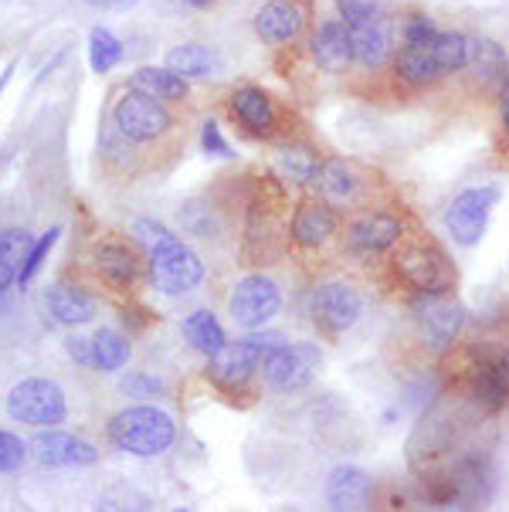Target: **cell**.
Returning a JSON list of instances; mask_svg holds the SVG:
<instances>
[{"mask_svg": "<svg viewBox=\"0 0 509 512\" xmlns=\"http://www.w3.org/2000/svg\"><path fill=\"white\" fill-rule=\"evenodd\" d=\"M394 72H398L401 82L411 85V89L435 85L438 78L445 75L435 62V51H431V45H404L398 51V58H394Z\"/></svg>", "mask_w": 509, "mask_h": 512, "instance_id": "obj_25", "label": "cell"}, {"mask_svg": "<svg viewBox=\"0 0 509 512\" xmlns=\"http://www.w3.org/2000/svg\"><path fill=\"white\" fill-rule=\"evenodd\" d=\"M65 350H68V357H75L82 367H92V340H85V336H68Z\"/></svg>", "mask_w": 509, "mask_h": 512, "instance_id": "obj_41", "label": "cell"}, {"mask_svg": "<svg viewBox=\"0 0 509 512\" xmlns=\"http://www.w3.org/2000/svg\"><path fill=\"white\" fill-rule=\"evenodd\" d=\"M336 4H340V17L347 24H357V21H364V17L377 14V7L370 4V0H336Z\"/></svg>", "mask_w": 509, "mask_h": 512, "instance_id": "obj_40", "label": "cell"}, {"mask_svg": "<svg viewBox=\"0 0 509 512\" xmlns=\"http://www.w3.org/2000/svg\"><path fill=\"white\" fill-rule=\"evenodd\" d=\"M133 357V343L116 329H96L92 336V367L102 373H119Z\"/></svg>", "mask_w": 509, "mask_h": 512, "instance_id": "obj_30", "label": "cell"}, {"mask_svg": "<svg viewBox=\"0 0 509 512\" xmlns=\"http://www.w3.org/2000/svg\"><path fill=\"white\" fill-rule=\"evenodd\" d=\"M119 62H123V45H119L116 34H112L109 28H92V34H89V65H92V72L106 75Z\"/></svg>", "mask_w": 509, "mask_h": 512, "instance_id": "obj_33", "label": "cell"}, {"mask_svg": "<svg viewBox=\"0 0 509 512\" xmlns=\"http://www.w3.org/2000/svg\"><path fill=\"white\" fill-rule=\"evenodd\" d=\"M391 275L411 295H438L459 285V272L448 255L421 234H404L401 245L391 251Z\"/></svg>", "mask_w": 509, "mask_h": 512, "instance_id": "obj_2", "label": "cell"}, {"mask_svg": "<svg viewBox=\"0 0 509 512\" xmlns=\"http://www.w3.org/2000/svg\"><path fill=\"white\" fill-rule=\"evenodd\" d=\"M14 68H17V62H11V65H7V68H4V72H0V95H4V89H7V82H11V72H14Z\"/></svg>", "mask_w": 509, "mask_h": 512, "instance_id": "obj_44", "label": "cell"}, {"mask_svg": "<svg viewBox=\"0 0 509 512\" xmlns=\"http://www.w3.org/2000/svg\"><path fill=\"white\" fill-rule=\"evenodd\" d=\"M180 224H184V231H191L197 238H207V241L218 234V218H214V211L207 204H187L184 211H180Z\"/></svg>", "mask_w": 509, "mask_h": 512, "instance_id": "obj_35", "label": "cell"}, {"mask_svg": "<svg viewBox=\"0 0 509 512\" xmlns=\"http://www.w3.org/2000/svg\"><path fill=\"white\" fill-rule=\"evenodd\" d=\"M279 343H286L279 333L248 329V336H241L235 343H224L211 357V380L224 390H241L255 377V370H262L265 353L275 350Z\"/></svg>", "mask_w": 509, "mask_h": 512, "instance_id": "obj_7", "label": "cell"}, {"mask_svg": "<svg viewBox=\"0 0 509 512\" xmlns=\"http://www.w3.org/2000/svg\"><path fill=\"white\" fill-rule=\"evenodd\" d=\"M184 4H191V7H211L214 0H184Z\"/></svg>", "mask_w": 509, "mask_h": 512, "instance_id": "obj_45", "label": "cell"}, {"mask_svg": "<svg viewBox=\"0 0 509 512\" xmlns=\"http://www.w3.org/2000/svg\"><path fill=\"white\" fill-rule=\"evenodd\" d=\"M92 265H96L99 279L119 292L133 289V282L140 279V272H143L140 255L129 245H123V241H102V245L92 251Z\"/></svg>", "mask_w": 509, "mask_h": 512, "instance_id": "obj_21", "label": "cell"}, {"mask_svg": "<svg viewBox=\"0 0 509 512\" xmlns=\"http://www.w3.org/2000/svg\"><path fill=\"white\" fill-rule=\"evenodd\" d=\"M465 387L482 411H503L509 404V346L479 343L465 360Z\"/></svg>", "mask_w": 509, "mask_h": 512, "instance_id": "obj_5", "label": "cell"}, {"mask_svg": "<svg viewBox=\"0 0 509 512\" xmlns=\"http://www.w3.org/2000/svg\"><path fill=\"white\" fill-rule=\"evenodd\" d=\"M404 234H408V224L398 211L367 204L360 211H350L343 224V248L357 258H381L401 245Z\"/></svg>", "mask_w": 509, "mask_h": 512, "instance_id": "obj_4", "label": "cell"}, {"mask_svg": "<svg viewBox=\"0 0 509 512\" xmlns=\"http://www.w3.org/2000/svg\"><path fill=\"white\" fill-rule=\"evenodd\" d=\"M92 7H109V11H126V7L140 4V0H89Z\"/></svg>", "mask_w": 509, "mask_h": 512, "instance_id": "obj_43", "label": "cell"}, {"mask_svg": "<svg viewBox=\"0 0 509 512\" xmlns=\"http://www.w3.org/2000/svg\"><path fill=\"white\" fill-rule=\"evenodd\" d=\"M275 167H279L282 180H289V184H303V187L313 184L316 187L319 170H323V156L306 143H286V146H279V153H275Z\"/></svg>", "mask_w": 509, "mask_h": 512, "instance_id": "obj_26", "label": "cell"}, {"mask_svg": "<svg viewBox=\"0 0 509 512\" xmlns=\"http://www.w3.org/2000/svg\"><path fill=\"white\" fill-rule=\"evenodd\" d=\"M469 75L482 89H496L509 75V55L493 38H469Z\"/></svg>", "mask_w": 509, "mask_h": 512, "instance_id": "obj_23", "label": "cell"}, {"mask_svg": "<svg viewBox=\"0 0 509 512\" xmlns=\"http://www.w3.org/2000/svg\"><path fill=\"white\" fill-rule=\"evenodd\" d=\"M499 119H503V126L509 133V75L503 78V85H499Z\"/></svg>", "mask_w": 509, "mask_h": 512, "instance_id": "obj_42", "label": "cell"}, {"mask_svg": "<svg viewBox=\"0 0 509 512\" xmlns=\"http://www.w3.org/2000/svg\"><path fill=\"white\" fill-rule=\"evenodd\" d=\"M306 31V4L303 0H269L255 11V34L265 45H289Z\"/></svg>", "mask_w": 509, "mask_h": 512, "instance_id": "obj_18", "label": "cell"}, {"mask_svg": "<svg viewBox=\"0 0 509 512\" xmlns=\"http://www.w3.org/2000/svg\"><path fill=\"white\" fill-rule=\"evenodd\" d=\"M231 116L235 123L245 129L255 140H272L275 129H279V106L265 89L258 85H241V89L231 92Z\"/></svg>", "mask_w": 509, "mask_h": 512, "instance_id": "obj_17", "label": "cell"}, {"mask_svg": "<svg viewBox=\"0 0 509 512\" xmlns=\"http://www.w3.org/2000/svg\"><path fill=\"white\" fill-rule=\"evenodd\" d=\"M435 34H438V28L428 14H414V17H408V24H404V45H431Z\"/></svg>", "mask_w": 509, "mask_h": 512, "instance_id": "obj_37", "label": "cell"}, {"mask_svg": "<svg viewBox=\"0 0 509 512\" xmlns=\"http://www.w3.org/2000/svg\"><path fill=\"white\" fill-rule=\"evenodd\" d=\"M326 502L330 509H367L370 475L357 465H340L326 479Z\"/></svg>", "mask_w": 509, "mask_h": 512, "instance_id": "obj_24", "label": "cell"}, {"mask_svg": "<svg viewBox=\"0 0 509 512\" xmlns=\"http://www.w3.org/2000/svg\"><path fill=\"white\" fill-rule=\"evenodd\" d=\"M167 68H174V72L184 75V78H207V75H214L221 68V55L214 48L194 45V41H191V45L170 48Z\"/></svg>", "mask_w": 509, "mask_h": 512, "instance_id": "obj_29", "label": "cell"}, {"mask_svg": "<svg viewBox=\"0 0 509 512\" xmlns=\"http://www.w3.org/2000/svg\"><path fill=\"white\" fill-rule=\"evenodd\" d=\"M133 89H143L150 95H157L163 102H184L187 99V78L177 75L174 68H157V65H143L133 72Z\"/></svg>", "mask_w": 509, "mask_h": 512, "instance_id": "obj_28", "label": "cell"}, {"mask_svg": "<svg viewBox=\"0 0 509 512\" xmlns=\"http://www.w3.org/2000/svg\"><path fill=\"white\" fill-rule=\"evenodd\" d=\"M24 458H28V445L17 435H11V431L0 428V475L17 472L24 465Z\"/></svg>", "mask_w": 509, "mask_h": 512, "instance_id": "obj_36", "label": "cell"}, {"mask_svg": "<svg viewBox=\"0 0 509 512\" xmlns=\"http://www.w3.org/2000/svg\"><path fill=\"white\" fill-rule=\"evenodd\" d=\"M364 316V295L347 279H330L313 292V323L326 340H340Z\"/></svg>", "mask_w": 509, "mask_h": 512, "instance_id": "obj_11", "label": "cell"}, {"mask_svg": "<svg viewBox=\"0 0 509 512\" xmlns=\"http://www.w3.org/2000/svg\"><path fill=\"white\" fill-rule=\"evenodd\" d=\"M431 51H435V62L445 75L465 72V65H469V34L438 31L435 41H431Z\"/></svg>", "mask_w": 509, "mask_h": 512, "instance_id": "obj_32", "label": "cell"}, {"mask_svg": "<svg viewBox=\"0 0 509 512\" xmlns=\"http://www.w3.org/2000/svg\"><path fill=\"white\" fill-rule=\"evenodd\" d=\"M106 435H109V445L116 451H123V455L157 458L163 451L174 448L177 424L163 407L133 404V407H123L119 414H112Z\"/></svg>", "mask_w": 509, "mask_h": 512, "instance_id": "obj_3", "label": "cell"}, {"mask_svg": "<svg viewBox=\"0 0 509 512\" xmlns=\"http://www.w3.org/2000/svg\"><path fill=\"white\" fill-rule=\"evenodd\" d=\"M133 238L136 245L146 248L150 255V285L163 295H184L197 289L204 282V262L201 255L184 245V238H177L167 224L153 221V218H140L133 221Z\"/></svg>", "mask_w": 509, "mask_h": 512, "instance_id": "obj_1", "label": "cell"}, {"mask_svg": "<svg viewBox=\"0 0 509 512\" xmlns=\"http://www.w3.org/2000/svg\"><path fill=\"white\" fill-rule=\"evenodd\" d=\"M45 302L51 309V316L58 319L62 326H85L96 319L99 302L92 292H85L82 285H68V282H55L45 292Z\"/></svg>", "mask_w": 509, "mask_h": 512, "instance_id": "obj_22", "label": "cell"}, {"mask_svg": "<svg viewBox=\"0 0 509 512\" xmlns=\"http://www.w3.org/2000/svg\"><path fill=\"white\" fill-rule=\"evenodd\" d=\"M350 38H353V62L377 72V68L387 65L394 48V34H391V21L384 14H370L364 21L347 24Z\"/></svg>", "mask_w": 509, "mask_h": 512, "instance_id": "obj_20", "label": "cell"}, {"mask_svg": "<svg viewBox=\"0 0 509 512\" xmlns=\"http://www.w3.org/2000/svg\"><path fill=\"white\" fill-rule=\"evenodd\" d=\"M31 245H34L31 231H24V228L0 231V292H4L11 282H17V272H21Z\"/></svg>", "mask_w": 509, "mask_h": 512, "instance_id": "obj_31", "label": "cell"}, {"mask_svg": "<svg viewBox=\"0 0 509 512\" xmlns=\"http://www.w3.org/2000/svg\"><path fill=\"white\" fill-rule=\"evenodd\" d=\"M7 418L31 428H55L68 418V397L58 380L28 377L11 387L7 394Z\"/></svg>", "mask_w": 509, "mask_h": 512, "instance_id": "obj_6", "label": "cell"}, {"mask_svg": "<svg viewBox=\"0 0 509 512\" xmlns=\"http://www.w3.org/2000/svg\"><path fill=\"white\" fill-rule=\"evenodd\" d=\"M31 455L34 462L48 468H82L99 462V448L92 441L58 428H38V435L31 441Z\"/></svg>", "mask_w": 509, "mask_h": 512, "instance_id": "obj_16", "label": "cell"}, {"mask_svg": "<svg viewBox=\"0 0 509 512\" xmlns=\"http://www.w3.org/2000/svg\"><path fill=\"white\" fill-rule=\"evenodd\" d=\"M282 309V289L272 275L252 272L245 279L235 282V289L228 295V312L241 329H265Z\"/></svg>", "mask_w": 509, "mask_h": 512, "instance_id": "obj_12", "label": "cell"}, {"mask_svg": "<svg viewBox=\"0 0 509 512\" xmlns=\"http://www.w3.org/2000/svg\"><path fill=\"white\" fill-rule=\"evenodd\" d=\"M123 390L129 397H153V394H160L163 384L157 377H146V373H133V377H126L123 380Z\"/></svg>", "mask_w": 509, "mask_h": 512, "instance_id": "obj_39", "label": "cell"}, {"mask_svg": "<svg viewBox=\"0 0 509 512\" xmlns=\"http://www.w3.org/2000/svg\"><path fill=\"white\" fill-rule=\"evenodd\" d=\"M58 234H62V228H48L41 238H34V245H31V251H28V258H24V265H21V272H17V282L21 285H28L34 275H38V268L48 262V255H51V248L58 245Z\"/></svg>", "mask_w": 509, "mask_h": 512, "instance_id": "obj_34", "label": "cell"}, {"mask_svg": "<svg viewBox=\"0 0 509 512\" xmlns=\"http://www.w3.org/2000/svg\"><path fill=\"white\" fill-rule=\"evenodd\" d=\"M319 367H323V353L316 343H279L265 353L262 377L279 394H292V390H303Z\"/></svg>", "mask_w": 509, "mask_h": 512, "instance_id": "obj_13", "label": "cell"}, {"mask_svg": "<svg viewBox=\"0 0 509 512\" xmlns=\"http://www.w3.org/2000/svg\"><path fill=\"white\" fill-rule=\"evenodd\" d=\"M180 333H184V340L191 343L197 353H204V357H214V353L228 343V336H224L218 316H214L211 309H194L191 316L180 323Z\"/></svg>", "mask_w": 509, "mask_h": 512, "instance_id": "obj_27", "label": "cell"}, {"mask_svg": "<svg viewBox=\"0 0 509 512\" xmlns=\"http://www.w3.org/2000/svg\"><path fill=\"white\" fill-rule=\"evenodd\" d=\"M201 146H204V153H211V156H231V146L221 136V126L214 123V119H207L201 126Z\"/></svg>", "mask_w": 509, "mask_h": 512, "instance_id": "obj_38", "label": "cell"}, {"mask_svg": "<svg viewBox=\"0 0 509 512\" xmlns=\"http://www.w3.org/2000/svg\"><path fill=\"white\" fill-rule=\"evenodd\" d=\"M499 204V187H469L455 194V201L445 207V228L452 234L455 245L472 248L482 241L489 228V214Z\"/></svg>", "mask_w": 509, "mask_h": 512, "instance_id": "obj_14", "label": "cell"}, {"mask_svg": "<svg viewBox=\"0 0 509 512\" xmlns=\"http://www.w3.org/2000/svg\"><path fill=\"white\" fill-rule=\"evenodd\" d=\"M316 187L323 201H330L333 207H340V211H347V214L374 204V197H377V177H370L360 163L343 160V156L323 160Z\"/></svg>", "mask_w": 509, "mask_h": 512, "instance_id": "obj_10", "label": "cell"}, {"mask_svg": "<svg viewBox=\"0 0 509 512\" xmlns=\"http://www.w3.org/2000/svg\"><path fill=\"white\" fill-rule=\"evenodd\" d=\"M309 51H313V62L319 72L326 75H343L353 65V38L343 17H330L313 31V41H309Z\"/></svg>", "mask_w": 509, "mask_h": 512, "instance_id": "obj_19", "label": "cell"}, {"mask_svg": "<svg viewBox=\"0 0 509 512\" xmlns=\"http://www.w3.org/2000/svg\"><path fill=\"white\" fill-rule=\"evenodd\" d=\"M112 126L129 143H157L160 136H167L174 129V116L157 95L143 89H126L112 106Z\"/></svg>", "mask_w": 509, "mask_h": 512, "instance_id": "obj_8", "label": "cell"}, {"mask_svg": "<svg viewBox=\"0 0 509 512\" xmlns=\"http://www.w3.org/2000/svg\"><path fill=\"white\" fill-rule=\"evenodd\" d=\"M340 234V214L330 201L323 197H303L292 211V221H289V238L292 245H299L303 251H319L326 248L330 241Z\"/></svg>", "mask_w": 509, "mask_h": 512, "instance_id": "obj_15", "label": "cell"}, {"mask_svg": "<svg viewBox=\"0 0 509 512\" xmlns=\"http://www.w3.org/2000/svg\"><path fill=\"white\" fill-rule=\"evenodd\" d=\"M411 323L418 340L435 353L452 350L465 326V309L452 299V292L438 295H411Z\"/></svg>", "mask_w": 509, "mask_h": 512, "instance_id": "obj_9", "label": "cell"}]
</instances>
